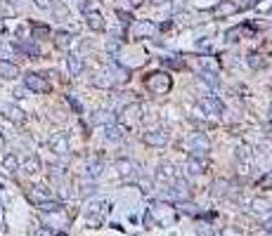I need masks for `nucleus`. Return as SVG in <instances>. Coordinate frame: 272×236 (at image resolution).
I'll return each mask as SVG.
<instances>
[{
  "mask_svg": "<svg viewBox=\"0 0 272 236\" xmlns=\"http://www.w3.org/2000/svg\"><path fill=\"white\" fill-rule=\"evenodd\" d=\"M235 156H237V161H251V158H254V146L242 142V144H237Z\"/></svg>",
  "mask_w": 272,
  "mask_h": 236,
  "instance_id": "obj_23",
  "label": "nucleus"
},
{
  "mask_svg": "<svg viewBox=\"0 0 272 236\" xmlns=\"http://www.w3.org/2000/svg\"><path fill=\"white\" fill-rule=\"evenodd\" d=\"M199 78L206 83L209 88H218V76H216V71H206V69H201V71H199Z\"/></svg>",
  "mask_w": 272,
  "mask_h": 236,
  "instance_id": "obj_32",
  "label": "nucleus"
},
{
  "mask_svg": "<svg viewBox=\"0 0 272 236\" xmlns=\"http://www.w3.org/2000/svg\"><path fill=\"white\" fill-rule=\"evenodd\" d=\"M145 88L152 92V95H168L173 88V78L166 71H154L147 76Z\"/></svg>",
  "mask_w": 272,
  "mask_h": 236,
  "instance_id": "obj_1",
  "label": "nucleus"
},
{
  "mask_svg": "<svg viewBox=\"0 0 272 236\" xmlns=\"http://www.w3.org/2000/svg\"><path fill=\"white\" fill-rule=\"evenodd\" d=\"M50 9H52L54 19H59V21H66V19H69V7H66V5H62V2H52V5H50Z\"/></svg>",
  "mask_w": 272,
  "mask_h": 236,
  "instance_id": "obj_29",
  "label": "nucleus"
},
{
  "mask_svg": "<svg viewBox=\"0 0 272 236\" xmlns=\"http://www.w3.org/2000/svg\"><path fill=\"white\" fill-rule=\"evenodd\" d=\"M185 146H187V151H190V156H206L211 151V139L206 132H192L190 137H187V142H185Z\"/></svg>",
  "mask_w": 272,
  "mask_h": 236,
  "instance_id": "obj_2",
  "label": "nucleus"
},
{
  "mask_svg": "<svg viewBox=\"0 0 272 236\" xmlns=\"http://www.w3.org/2000/svg\"><path fill=\"white\" fill-rule=\"evenodd\" d=\"M258 189H263V191H268V189H272V170H268V173L258 180Z\"/></svg>",
  "mask_w": 272,
  "mask_h": 236,
  "instance_id": "obj_37",
  "label": "nucleus"
},
{
  "mask_svg": "<svg viewBox=\"0 0 272 236\" xmlns=\"http://www.w3.org/2000/svg\"><path fill=\"white\" fill-rule=\"evenodd\" d=\"M154 5H163V2H168V0H152Z\"/></svg>",
  "mask_w": 272,
  "mask_h": 236,
  "instance_id": "obj_52",
  "label": "nucleus"
},
{
  "mask_svg": "<svg viewBox=\"0 0 272 236\" xmlns=\"http://www.w3.org/2000/svg\"><path fill=\"white\" fill-rule=\"evenodd\" d=\"M178 210H180L182 215H190V218H197V215H201V210L197 203H192L190 199H180L178 201Z\"/></svg>",
  "mask_w": 272,
  "mask_h": 236,
  "instance_id": "obj_20",
  "label": "nucleus"
},
{
  "mask_svg": "<svg viewBox=\"0 0 272 236\" xmlns=\"http://www.w3.org/2000/svg\"><path fill=\"white\" fill-rule=\"evenodd\" d=\"M50 151H54L57 156H66L69 154V139H66L62 132L52 135L50 137Z\"/></svg>",
  "mask_w": 272,
  "mask_h": 236,
  "instance_id": "obj_12",
  "label": "nucleus"
},
{
  "mask_svg": "<svg viewBox=\"0 0 272 236\" xmlns=\"http://www.w3.org/2000/svg\"><path fill=\"white\" fill-rule=\"evenodd\" d=\"M268 111H270V120H272V104H270V109H268Z\"/></svg>",
  "mask_w": 272,
  "mask_h": 236,
  "instance_id": "obj_53",
  "label": "nucleus"
},
{
  "mask_svg": "<svg viewBox=\"0 0 272 236\" xmlns=\"http://www.w3.org/2000/svg\"><path fill=\"white\" fill-rule=\"evenodd\" d=\"M92 85L95 88H100V90H111L114 88V78H111V73H95L92 76Z\"/></svg>",
  "mask_w": 272,
  "mask_h": 236,
  "instance_id": "obj_18",
  "label": "nucleus"
},
{
  "mask_svg": "<svg viewBox=\"0 0 272 236\" xmlns=\"http://www.w3.org/2000/svg\"><path fill=\"white\" fill-rule=\"evenodd\" d=\"M213 17L218 19H225V17H232V14H237L239 12V5H237L235 0H220V2H216L213 7L209 9Z\"/></svg>",
  "mask_w": 272,
  "mask_h": 236,
  "instance_id": "obj_5",
  "label": "nucleus"
},
{
  "mask_svg": "<svg viewBox=\"0 0 272 236\" xmlns=\"http://www.w3.org/2000/svg\"><path fill=\"white\" fill-rule=\"evenodd\" d=\"M201 109L206 111V114H211V116H223L225 114V104L220 102V97H213V95H209V97H201Z\"/></svg>",
  "mask_w": 272,
  "mask_h": 236,
  "instance_id": "obj_7",
  "label": "nucleus"
},
{
  "mask_svg": "<svg viewBox=\"0 0 272 236\" xmlns=\"http://www.w3.org/2000/svg\"><path fill=\"white\" fill-rule=\"evenodd\" d=\"M0 114L7 118V120H12V123H17V125H21L24 123V111L19 109L17 104H0Z\"/></svg>",
  "mask_w": 272,
  "mask_h": 236,
  "instance_id": "obj_10",
  "label": "nucleus"
},
{
  "mask_svg": "<svg viewBox=\"0 0 272 236\" xmlns=\"http://www.w3.org/2000/svg\"><path fill=\"white\" fill-rule=\"evenodd\" d=\"M28 199L33 201V203H40V201L50 199V191H47L45 187H33V189H31V194H28Z\"/></svg>",
  "mask_w": 272,
  "mask_h": 236,
  "instance_id": "obj_30",
  "label": "nucleus"
},
{
  "mask_svg": "<svg viewBox=\"0 0 272 236\" xmlns=\"http://www.w3.org/2000/svg\"><path fill=\"white\" fill-rule=\"evenodd\" d=\"M66 102H69V104H71V107H73V111H76V114H83V107H81V102L76 100L73 95H66Z\"/></svg>",
  "mask_w": 272,
  "mask_h": 236,
  "instance_id": "obj_44",
  "label": "nucleus"
},
{
  "mask_svg": "<svg viewBox=\"0 0 272 236\" xmlns=\"http://www.w3.org/2000/svg\"><path fill=\"white\" fill-rule=\"evenodd\" d=\"M92 123H97V125H109V123H116V114L111 109H100L92 114Z\"/></svg>",
  "mask_w": 272,
  "mask_h": 236,
  "instance_id": "obj_16",
  "label": "nucleus"
},
{
  "mask_svg": "<svg viewBox=\"0 0 272 236\" xmlns=\"http://www.w3.org/2000/svg\"><path fill=\"white\" fill-rule=\"evenodd\" d=\"M156 182L159 184H173V180L178 177V170H175V165L168 163V161H163V163H159V168H156Z\"/></svg>",
  "mask_w": 272,
  "mask_h": 236,
  "instance_id": "obj_6",
  "label": "nucleus"
},
{
  "mask_svg": "<svg viewBox=\"0 0 272 236\" xmlns=\"http://www.w3.org/2000/svg\"><path fill=\"white\" fill-rule=\"evenodd\" d=\"M227 194V182H216L213 184V196H225Z\"/></svg>",
  "mask_w": 272,
  "mask_h": 236,
  "instance_id": "obj_41",
  "label": "nucleus"
},
{
  "mask_svg": "<svg viewBox=\"0 0 272 236\" xmlns=\"http://www.w3.org/2000/svg\"><path fill=\"white\" fill-rule=\"evenodd\" d=\"M47 33H50V28H47V26H33V38H36V40L45 38Z\"/></svg>",
  "mask_w": 272,
  "mask_h": 236,
  "instance_id": "obj_43",
  "label": "nucleus"
},
{
  "mask_svg": "<svg viewBox=\"0 0 272 236\" xmlns=\"http://www.w3.org/2000/svg\"><path fill=\"white\" fill-rule=\"evenodd\" d=\"M116 14H118V19H121V24H130V21H133V14H130V12L116 9Z\"/></svg>",
  "mask_w": 272,
  "mask_h": 236,
  "instance_id": "obj_45",
  "label": "nucleus"
},
{
  "mask_svg": "<svg viewBox=\"0 0 272 236\" xmlns=\"http://www.w3.org/2000/svg\"><path fill=\"white\" fill-rule=\"evenodd\" d=\"M161 64L163 66H171V69H182L185 62L182 59H175V57H161Z\"/></svg>",
  "mask_w": 272,
  "mask_h": 236,
  "instance_id": "obj_38",
  "label": "nucleus"
},
{
  "mask_svg": "<svg viewBox=\"0 0 272 236\" xmlns=\"http://www.w3.org/2000/svg\"><path fill=\"white\" fill-rule=\"evenodd\" d=\"M102 170H104V163H102V161H97V158H92V161H88V163H85V175H88V177H92V180H95V177H100Z\"/></svg>",
  "mask_w": 272,
  "mask_h": 236,
  "instance_id": "obj_22",
  "label": "nucleus"
},
{
  "mask_svg": "<svg viewBox=\"0 0 272 236\" xmlns=\"http://www.w3.org/2000/svg\"><path fill=\"white\" fill-rule=\"evenodd\" d=\"M0 78H5V81L19 78V66L9 59H0Z\"/></svg>",
  "mask_w": 272,
  "mask_h": 236,
  "instance_id": "obj_14",
  "label": "nucleus"
},
{
  "mask_svg": "<svg viewBox=\"0 0 272 236\" xmlns=\"http://www.w3.org/2000/svg\"><path fill=\"white\" fill-rule=\"evenodd\" d=\"M109 73H111L114 83H126L128 78H130V71H128V69H123L118 62H111V66H109Z\"/></svg>",
  "mask_w": 272,
  "mask_h": 236,
  "instance_id": "obj_19",
  "label": "nucleus"
},
{
  "mask_svg": "<svg viewBox=\"0 0 272 236\" xmlns=\"http://www.w3.org/2000/svg\"><path fill=\"white\" fill-rule=\"evenodd\" d=\"M173 5V12H180V9H185V0H168Z\"/></svg>",
  "mask_w": 272,
  "mask_h": 236,
  "instance_id": "obj_46",
  "label": "nucleus"
},
{
  "mask_svg": "<svg viewBox=\"0 0 272 236\" xmlns=\"http://www.w3.org/2000/svg\"><path fill=\"white\" fill-rule=\"evenodd\" d=\"M246 64H249L254 71H258V69H263V66H265V59H263V55H256V52H251V55L246 57Z\"/></svg>",
  "mask_w": 272,
  "mask_h": 236,
  "instance_id": "obj_33",
  "label": "nucleus"
},
{
  "mask_svg": "<svg viewBox=\"0 0 272 236\" xmlns=\"http://www.w3.org/2000/svg\"><path fill=\"white\" fill-rule=\"evenodd\" d=\"M104 208H107V203H104V201H90V203H88V208H85V213H88V215H100Z\"/></svg>",
  "mask_w": 272,
  "mask_h": 236,
  "instance_id": "obj_34",
  "label": "nucleus"
},
{
  "mask_svg": "<svg viewBox=\"0 0 272 236\" xmlns=\"http://www.w3.org/2000/svg\"><path fill=\"white\" fill-rule=\"evenodd\" d=\"M142 142H145L147 146H163L166 142H168V135L163 132L161 127H154V130H145V132H142Z\"/></svg>",
  "mask_w": 272,
  "mask_h": 236,
  "instance_id": "obj_8",
  "label": "nucleus"
},
{
  "mask_svg": "<svg viewBox=\"0 0 272 236\" xmlns=\"http://www.w3.org/2000/svg\"><path fill=\"white\" fill-rule=\"evenodd\" d=\"M81 9H83V14H85V12H90V9H92V2H90V0H83V2H81Z\"/></svg>",
  "mask_w": 272,
  "mask_h": 236,
  "instance_id": "obj_48",
  "label": "nucleus"
},
{
  "mask_svg": "<svg viewBox=\"0 0 272 236\" xmlns=\"http://www.w3.org/2000/svg\"><path fill=\"white\" fill-rule=\"evenodd\" d=\"M142 2H145V0H130V5H133V7H140Z\"/></svg>",
  "mask_w": 272,
  "mask_h": 236,
  "instance_id": "obj_50",
  "label": "nucleus"
},
{
  "mask_svg": "<svg viewBox=\"0 0 272 236\" xmlns=\"http://www.w3.org/2000/svg\"><path fill=\"white\" fill-rule=\"evenodd\" d=\"M225 36H227V40H230V43H237V40L242 38V28H230Z\"/></svg>",
  "mask_w": 272,
  "mask_h": 236,
  "instance_id": "obj_42",
  "label": "nucleus"
},
{
  "mask_svg": "<svg viewBox=\"0 0 272 236\" xmlns=\"http://www.w3.org/2000/svg\"><path fill=\"white\" fill-rule=\"evenodd\" d=\"M12 2H19V0H12Z\"/></svg>",
  "mask_w": 272,
  "mask_h": 236,
  "instance_id": "obj_55",
  "label": "nucleus"
},
{
  "mask_svg": "<svg viewBox=\"0 0 272 236\" xmlns=\"http://www.w3.org/2000/svg\"><path fill=\"white\" fill-rule=\"evenodd\" d=\"M38 210L40 213H59V210L64 208L59 201H52V199H45V201H40V203H36Z\"/></svg>",
  "mask_w": 272,
  "mask_h": 236,
  "instance_id": "obj_24",
  "label": "nucleus"
},
{
  "mask_svg": "<svg viewBox=\"0 0 272 236\" xmlns=\"http://www.w3.org/2000/svg\"><path fill=\"white\" fill-rule=\"evenodd\" d=\"M2 168H5V173L7 175H14L19 170V158L14 154H7L2 158Z\"/></svg>",
  "mask_w": 272,
  "mask_h": 236,
  "instance_id": "obj_26",
  "label": "nucleus"
},
{
  "mask_svg": "<svg viewBox=\"0 0 272 236\" xmlns=\"http://www.w3.org/2000/svg\"><path fill=\"white\" fill-rule=\"evenodd\" d=\"M73 43V36H69L66 31H59L57 36H54V45L59 47V50H69Z\"/></svg>",
  "mask_w": 272,
  "mask_h": 236,
  "instance_id": "obj_27",
  "label": "nucleus"
},
{
  "mask_svg": "<svg viewBox=\"0 0 272 236\" xmlns=\"http://www.w3.org/2000/svg\"><path fill=\"white\" fill-rule=\"evenodd\" d=\"M263 232H268V234H272V218L268 220V222H265V229H263Z\"/></svg>",
  "mask_w": 272,
  "mask_h": 236,
  "instance_id": "obj_49",
  "label": "nucleus"
},
{
  "mask_svg": "<svg viewBox=\"0 0 272 236\" xmlns=\"http://www.w3.org/2000/svg\"><path fill=\"white\" fill-rule=\"evenodd\" d=\"M123 125H118V123H109V125H104V137H107L109 142H118L121 137H123Z\"/></svg>",
  "mask_w": 272,
  "mask_h": 236,
  "instance_id": "obj_21",
  "label": "nucleus"
},
{
  "mask_svg": "<svg viewBox=\"0 0 272 236\" xmlns=\"http://www.w3.org/2000/svg\"><path fill=\"white\" fill-rule=\"evenodd\" d=\"M33 2H36L40 9H50V5H52L54 0H33Z\"/></svg>",
  "mask_w": 272,
  "mask_h": 236,
  "instance_id": "obj_47",
  "label": "nucleus"
},
{
  "mask_svg": "<svg viewBox=\"0 0 272 236\" xmlns=\"http://www.w3.org/2000/svg\"><path fill=\"white\" fill-rule=\"evenodd\" d=\"M5 149V139H2V135H0V151Z\"/></svg>",
  "mask_w": 272,
  "mask_h": 236,
  "instance_id": "obj_51",
  "label": "nucleus"
},
{
  "mask_svg": "<svg viewBox=\"0 0 272 236\" xmlns=\"http://www.w3.org/2000/svg\"><path fill=\"white\" fill-rule=\"evenodd\" d=\"M12 55H14V47L9 43H0V59H9Z\"/></svg>",
  "mask_w": 272,
  "mask_h": 236,
  "instance_id": "obj_40",
  "label": "nucleus"
},
{
  "mask_svg": "<svg viewBox=\"0 0 272 236\" xmlns=\"http://www.w3.org/2000/svg\"><path fill=\"white\" fill-rule=\"evenodd\" d=\"M38 170H40V161H38V156H28L26 161H24V173L36 175Z\"/></svg>",
  "mask_w": 272,
  "mask_h": 236,
  "instance_id": "obj_31",
  "label": "nucleus"
},
{
  "mask_svg": "<svg viewBox=\"0 0 272 236\" xmlns=\"http://www.w3.org/2000/svg\"><path fill=\"white\" fill-rule=\"evenodd\" d=\"M185 173L190 175V177H197V175L204 173V163H201L199 156H190V158H187V163H185Z\"/></svg>",
  "mask_w": 272,
  "mask_h": 236,
  "instance_id": "obj_17",
  "label": "nucleus"
},
{
  "mask_svg": "<svg viewBox=\"0 0 272 236\" xmlns=\"http://www.w3.org/2000/svg\"><path fill=\"white\" fill-rule=\"evenodd\" d=\"M251 208H254V213H258V215H270L272 203L268 199H256L254 203H251Z\"/></svg>",
  "mask_w": 272,
  "mask_h": 236,
  "instance_id": "obj_25",
  "label": "nucleus"
},
{
  "mask_svg": "<svg viewBox=\"0 0 272 236\" xmlns=\"http://www.w3.org/2000/svg\"><path fill=\"white\" fill-rule=\"evenodd\" d=\"M95 191H97V187H95L92 177H90L88 182H85V180H78V194H81V196H95Z\"/></svg>",
  "mask_w": 272,
  "mask_h": 236,
  "instance_id": "obj_28",
  "label": "nucleus"
},
{
  "mask_svg": "<svg viewBox=\"0 0 272 236\" xmlns=\"http://www.w3.org/2000/svg\"><path fill=\"white\" fill-rule=\"evenodd\" d=\"M17 50L21 52V55H26L28 59H38V57H40V47H38L33 40H26V38H21V40H19Z\"/></svg>",
  "mask_w": 272,
  "mask_h": 236,
  "instance_id": "obj_15",
  "label": "nucleus"
},
{
  "mask_svg": "<svg viewBox=\"0 0 272 236\" xmlns=\"http://www.w3.org/2000/svg\"><path fill=\"white\" fill-rule=\"evenodd\" d=\"M24 88L31 92H38V95H45V92H50V83L40 73H24Z\"/></svg>",
  "mask_w": 272,
  "mask_h": 236,
  "instance_id": "obj_4",
  "label": "nucleus"
},
{
  "mask_svg": "<svg viewBox=\"0 0 272 236\" xmlns=\"http://www.w3.org/2000/svg\"><path fill=\"white\" fill-rule=\"evenodd\" d=\"M256 12H258V14H270L272 0H258V2H256Z\"/></svg>",
  "mask_w": 272,
  "mask_h": 236,
  "instance_id": "obj_36",
  "label": "nucleus"
},
{
  "mask_svg": "<svg viewBox=\"0 0 272 236\" xmlns=\"http://www.w3.org/2000/svg\"><path fill=\"white\" fill-rule=\"evenodd\" d=\"M85 24H88V28H90V31H95V33H102V31L107 28V21H104V17H102L100 12H95V9L85 12Z\"/></svg>",
  "mask_w": 272,
  "mask_h": 236,
  "instance_id": "obj_11",
  "label": "nucleus"
},
{
  "mask_svg": "<svg viewBox=\"0 0 272 236\" xmlns=\"http://www.w3.org/2000/svg\"><path fill=\"white\" fill-rule=\"evenodd\" d=\"M123 114L128 116V120H137V118H140V104H130V107H126Z\"/></svg>",
  "mask_w": 272,
  "mask_h": 236,
  "instance_id": "obj_39",
  "label": "nucleus"
},
{
  "mask_svg": "<svg viewBox=\"0 0 272 236\" xmlns=\"http://www.w3.org/2000/svg\"><path fill=\"white\" fill-rule=\"evenodd\" d=\"M116 170L118 175L123 177L126 182H137L140 180V163H135L133 158H118L116 161Z\"/></svg>",
  "mask_w": 272,
  "mask_h": 236,
  "instance_id": "obj_3",
  "label": "nucleus"
},
{
  "mask_svg": "<svg viewBox=\"0 0 272 236\" xmlns=\"http://www.w3.org/2000/svg\"><path fill=\"white\" fill-rule=\"evenodd\" d=\"M2 28H5V26H2V21H0V33H2Z\"/></svg>",
  "mask_w": 272,
  "mask_h": 236,
  "instance_id": "obj_54",
  "label": "nucleus"
},
{
  "mask_svg": "<svg viewBox=\"0 0 272 236\" xmlns=\"http://www.w3.org/2000/svg\"><path fill=\"white\" fill-rule=\"evenodd\" d=\"M156 33V26L154 21H149V19H140L133 24V38H154Z\"/></svg>",
  "mask_w": 272,
  "mask_h": 236,
  "instance_id": "obj_9",
  "label": "nucleus"
},
{
  "mask_svg": "<svg viewBox=\"0 0 272 236\" xmlns=\"http://www.w3.org/2000/svg\"><path fill=\"white\" fill-rule=\"evenodd\" d=\"M118 50H121V40H118V38H107V52L109 55L116 57Z\"/></svg>",
  "mask_w": 272,
  "mask_h": 236,
  "instance_id": "obj_35",
  "label": "nucleus"
},
{
  "mask_svg": "<svg viewBox=\"0 0 272 236\" xmlns=\"http://www.w3.org/2000/svg\"><path fill=\"white\" fill-rule=\"evenodd\" d=\"M83 69H85V62H83L78 55L69 52V55H66V71H69V76L78 78V76L83 73Z\"/></svg>",
  "mask_w": 272,
  "mask_h": 236,
  "instance_id": "obj_13",
  "label": "nucleus"
}]
</instances>
